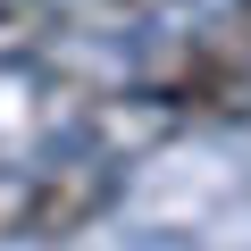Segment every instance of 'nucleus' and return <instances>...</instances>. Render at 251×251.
<instances>
[{
	"label": "nucleus",
	"mask_w": 251,
	"mask_h": 251,
	"mask_svg": "<svg viewBox=\"0 0 251 251\" xmlns=\"http://www.w3.org/2000/svg\"><path fill=\"white\" fill-rule=\"evenodd\" d=\"M50 9H151V0H50Z\"/></svg>",
	"instance_id": "obj_6"
},
{
	"label": "nucleus",
	"mask_w": 251,
	"mask_h": 251,
	"mask_svg": "<svg viewBox=\"0 0 251 251\" xmlns=\"http://www.w3.org/2000/svg\"><path fill=\"white\" fill-rule=\"evenodd\" d=\"M226 42H234V50H251V0H234V25H226Z\"/></svg>",
	"instance_id": "obj_5"
},
{
	"label": "nucleus",
	"mask_w": 251,
	"mask_h": 251,
	"mask_svg": "<svg viewBox=\"0 0 251 251\" xmlns=\"http://www.w3.org/2000/svg\"><path fill=\"white\" fill-rule=\"evenodd\" d=\"M109 201H117V159H100V151H59V159H42L34 243H67V234H84Z\"/></svg>",
	"instance_id": "obj_1"
},
{
	"label": "nucleus",
	"mask_w": 251,
	"mask_h": 251,
	"mask_svg": "<svg viewBox=\"0 0 251 251\" xmlns=\"http://www.w3.org/2000/svg\"><path fill=\"white\" fill-rule=\"evenodd\" d=\"M42 209V168H0V243H34Z\"/></svg>",
	"instance_id": "obj_4"
},
{
	"label": "nucleus",
	"mask_w": 251,
	"mask_h": 251,
	"mask_svg": "<svg viewBox=\"0 0 251 251\" xmlns=\"http://www.w3.org/2000/svg\"><path fill=\"white\" fill-rule=\"evenodd\" d=\"M159 92H168L176 109H201V117H243V109H251V50H234V42H193Z\"/></svg>",
	"instance_id": "obj_2"
},
{
	"label": "nucleus",
	"mask_w": 251,
	"mask_h": 251,
	"mask_svg": "<svg viewBox=\"0 0 251 251\" xmlns=\"http://www.w3.org/2000/svg\"><path fill=\"white\" fill-rule=\"evenodd\" d=\"M50 0H0V67H34L50 50Z\"/></svg>",
	"instance_id": "obj_3"
}]
</instances>
